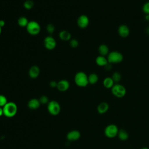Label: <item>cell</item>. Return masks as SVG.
I'll return each mask as SVG.
<instances>
[{"label":"cell","instance_id":"cell-2","mask_svg":"<svg viewBox=\"0 0 149 149\" xmlns=\"http://www.w3.org/2000/svg\"><path fill=\"white\" fill-rule=\"evenodd\" d=\"M3 115L7 118L13 117L17 112V105L13 102H8L3 107Z\"/></svg>","mask_w":149,"mask_h":149},{"label":"cell","instance_id":"cell-7","mask_svg":"<svg viewBox=\"0 0 149 149\" xmlns=\"http://www.w3.org/2000/svg\"><path fill=\"white\" fill-rule=\"evenodd\" d=\"M47 109L50 114L52 115H57L61 111V106L58 102L52 100L48 102Z\"/></svg>","mask_w":149,"mask_h":149},{"label":"cell","instance_id":"cell-1","mask_svg":"<svg viewBox=\"0 0 149 149\" xmlns=\"http://www.w3.org/2000/svg\"><path fill=\"white\" fill-rule=\"evenodd\" d=\"M75 84L80 87H86L89 83L88 80V76L84 72H78L74 76V78Z\"/></svg>","mask_w":149,"mask_h":149},{"label":"cell","instance_id":"cell-14","mask_svg":"<svg viewBox=\"0 0 149 149\" xmlns=\"http://www.w3.org/2000/svg\"><path fill=\"white\" fill-rule=\"evenodd\" d=\"M40 102L39 101V100L37 98H32L29 100L28 102L27 105L28 107L31 109H38L40 106Z\"/></svg>","mask_w":149,"mask_h":149},{"label":"cell","instance_id":"cell-12","mask_svg":"<svg viewBox=\"0 0 149 149\" xmlns=\"http://www.w3.org/2000/svg\"><path fill=\"white\" fill-rule=\"evenodd\" d=\"M40 73V69L37 65H33L30 67L29 70V76L31 79H36L38 77Z\"/></svg>","mask_w":149,"mask_h":149},{"label":"cell","instance_id":"cell-15","mask_svg":"<svg viewBox=\"0 0 149 149\" xmlns=\"http://www.w3.org/2000/svg\"><path fill=\"white\" fill-rule=\"evenodd\" d=\"M109 109V105L106 102H102L97 106V111L100 114L106 113Z\"/></svg>","mask_w":149,"mask_h":149},{"label":"cell","instance_id":"cell-16","mask_svg":"<svg viewBox=\"0 0 149 149\" xmlns=\"http://www.w3.org/2000/svg\"><path fill=\"white\" fill-rule=\"evenodd\" d=\"M98 51L100 54V55H102L104 56H107L109 53V47L107 46V45L105 44H101L98 48Z\"/></svg>","mask_w":149,"mask_h":149},{"label":"cell","instance_id":"cell-34","mask_svg":"<svg viewBox=\"0 0 149 149\" xmlns=\"http://www.w3.org/2000/svg\"><path fill=\"white\" fill-rule=\"evenodd\" d=\"M145 20H147V21H149V14H147V15H145Z\"/></svg>","mask_w":149,"mask_h":149},{"label":"cell","instance_id":"cell-3","mask_svg":"<svg viewBox=\"0 0 149 149\" xmlns=\"http://www.w3.org/2000/svg\"><path fill=\"white\" fill-rule=\"evenodd\" d=\"M107 58L108 63L111 64H118L123 61V56L121 52L117 51H113L109 52Z\"/></svg>","mask_w":149,"mask_h":149},{"label":"cell","instance_id":"cell-37","mask_svg":"<svg viewBox=\"0 0 149 149\" xmlns=\"http://www.w3.org/2000/svg\"><path fill=\"white\" fill-rule=\"evenodd\" d=\"M1 33H2V28L0 27V34H1Z\"/></svg>","mask_w":149,"mask_h":149},{"label":"cell","instance_id":"cell-5","mask_svg":"<svg viewBox=\"0 0 149 149\" xmlns=\"http://www.w3.org/2000/svg\"><path fill=\"white\" fill-rule=\"evenodd\" d=\"M26 28L28 33L31 36H36L41 31L40 24L35 20L30 21Z\"/></svg>","mask_w":149,"mask_h":149},{"label":"cell","instance_id":"cell-23","mask_svg":"<svg viewBox=\"0 0 149 149\" xmlns=\"http://www.w3.org/2000/svg\"><path fill=\"white\" fill-rule=\"evenodd\" d=\"M111 77L115 83H119L121 80L122 75L119 72H115L112 73Z\"/></svg>","mask_w":149,"mask_h":149},{"label":"cell","instance_id":"cell-11","mask_svg":"<svg viewBox=\"0 0 149 149\" xmlns=\"http://www.w3.org/2000/svg\"><path fill=\"white\" fill-rule=\"evenodd\" d=\"M69 82L65 79L59 80L57 84V89L60 91H66L69 88Z\"/></svg>","mask_w":149,"mask_h":149},{"label":"cell","instance_id":"cell-36","mask_svg":"<svg viewBox=\"0 0 149 149\" xmlns=\"http://www.w3.org/2000/svg\"><path fill=\"white\" fill-rule=\"evenodd\" d=\"M141 149H149V148H148V147H143V148H141Z\"/></svg>","mask_w":149,"mask_h":149},{"label":"cell","instance_id":"cell-27","mask_svg":"<svg viewBox=\"0 0 149 149\" xmlns=\"http://www.w3.org/2000/svg\"><path fill=\"white\" fill-rule=\"evenodd\" d=\"M55 26L53 24H51V23H49V24H48L47 27H46V30H47V31L49 33V34H52L54 31H55Z\"/></svg>","mask_w":149,"mask_h":149},{"label":"cell","instance_id":"cell-18","mask_svg":"<svg viewBox=\"0 0 149 149\" xmlns=\"http://www.w3.org/2000/svg\"><path fill=\"white\" fill-rule=\"evenodd\" d=\"M59 37L62 41H69L71 40V34L67 30H62L59 33Z\"/></svg>","mask_w":149,"mask_h":149},{"label":"cell","instance_id":"cell-6","mask_svg":"<svg viewBox=\"0 0 149 149\" xmlns=\"http://www.w3.org/2000/svg\"><path fill=\"white\" fill-rule=\"evenodd\" d=\"M119 129L115 124H109L107 125L104 129V134L108 138L112 139L118 136Z\"/></svg>","mask_w":149,"mask_h":149},{"label":"cell","instance_id":"cell-25","mask_svg":"<svg viewBox=\"0 0 149 149\" xmlns=\"http://www.w3.org/2000/svg\"><path fill=\"white\" fill-rule=\"evenodd\" d=\"M7 103L8 100L6 97L3 95L0 94V107L3 108Z\"/></svg>","mask_w":149,"mask_h":149},{"label":"cell","instance_id":"cell-33","mask_svg":"<svg viewBox=\"0 0 149 149\" xmlns=\"http://www.w3.org/2000/svg\"><path fill=\"white\" fill-rule=\"evenodd\" d=\"M3 115V108L0 107V116Z\"/></svg>","mask_w":149,"mask_h":149},{"label":"cell","instance_id":"cell-9","mask_svg":"<svg viewBox=\"0 0 149 149\" xmlns=\"http://www.w3.org/2000/svg\"><path fill=\"white\" fill-rule=\"evenodd\" d=\"M90 23L88 17L86 15H81L79 16L77 20V26L81 29L86 28Z\"/></svg>","mask_w":149,"mask_h":149},{"label":"cell","instance_id":"cell-21","mask_svg":"<svg viewBox=\"0 0 149 149\" xmlns=\"http://www.w3.org/2000/svg\"><path fill=\"white\" fill-rule=\"evenodd\" d=\"M98 79L99 77L98 74L95 73H92L88 76V83L90 84H95L98 82Z\"/></svg>","mask_w":149,"mask_h":149},{"label":"cell","instance_id":"cell-8","mask_svg":"<svg viewBox=\"0 0 149 149\" xmlns=\"http://www.w3.org/2000/svg\"><path fill=\"white\" fill-rule=\"evenodd\" d=\"M44 45L47 49L52 50L56 47V42L54 37L51 36H48L44 38Z\"/></svg>","mask_w":149,"mask_h":149},{"label":"cell","instance_id":"cell-4","mask_svg":"<svg viewBox=\"0 0 149 149\" xmlns=\"http://www.w3.org/2000/svg\"><path fill=\"white\" fill-rule=\"evenodd\" d=\"M111 93L116 98H120L125 97L126 95V88L121 84L115 83L111 88Z\"/></svg>","mask_w":149,"mask_h":149},{"label":"cell","instance_id":"cell-30","mask_svg":"<svg viewBox=\"0 0 149 149\" xmlns=\"http://www.w3.org/2000/svg\"><path fill=\"white\" fill-rule=\"evenodd\" d=\"M57 84H58V82H56V81H55V80H52V81H51L49 82V83L50 87H52V88H55V87L56 88V87H57Z\"/></svg>","mask_w":149,"mask_h":149},{"label":"cell","instance_id":"cell-32","mask_svg":"<svg viewBox=\"0 0 149 149\" xmlns=\"http://www.w3.org/2000/svg\"><path fill=\"white\" fill-rule=\"evenodd\" d=\"M5 25V22L3 20H0V27L2 28Z\"/></svg>","mask_w":149,"mask_h":149},{"label":"cell","instance_id":"cell-19","mask_svg":"<svg viewBox=\"0 0 149 149\" xmlns=\"http://www.w3.org/2000/svg\"><path fill=\"white\" fill-rule=\"evenodd\" d=\"M103 86L106 88H111L113 86V85L115 84L112 80L111 77H105L103 81H102Z\"/></svg>","mask_w":149,"mask_h":149},{"label":"cell","instance_id":"cell-10","mask_svg":"<svg viewBox=\"0 0 149 149\" xmlns=\"http://www.w3.org/2000/svg\"><path fill=\"white\" fill-rule=\"evenodd\" d=\"M118 33L120 37L122 38H126L130 34V29L126 24H122L118 27Z\"/></svg>","mask_w":149,"mask_h":149},{"label":"cell","instance_id":"cell-24","mask_svg":"<svg viewBox=\"0 0 149 149\" xmlns=\"http://www.w3.org/2000/svg\"><path fill=\"white\" fill-rule=\"evenodd\" d=\"M34 5V3L32 0H26L23 3V6L26 9L30 10Z\"/></svg>","mask_w":149,"mask_h":149},{"label":"cell","instance_id":"cell-31","mask_svg":"<svg viewBox=\"0 0 149 149\" xmlns=\"http://www.w3.org/2000/svg\"><path fill=\"white\" fill-rule=\"evenodd\" d=\"M104 68L105 70H110L111 69H112V64L109 63H108L105 66H104Z\"/></svg>","mask_w":149,"mask_h":149},{"label":"cell","instance_id":"cell-22","mask_svg":"<svg viewBox=\"0 0 149 149\" xmlns=\"http://www.w3.org/2000/svg\"><path fill=\"white\" fill-rule=\"evenodd\" d=\"M29 22L27 18L25 16H20L17 19V24L21 27H26Z\"/></svg>","mask_w":149,"mask_h":149},{"label":"cell","instance_id":"cell-20","mask_svg":"<svg viewBox=\"0 0 149 149\" xmlns=\"http://www.w3.org/2000/svg\"><path fill=\"white\" fill-rule=\"evenodd\" d=\"M117 136L118 137L119 140H120L121 141H126L129 138V133L126 130L123 129H119Z\"/></svg>","mask_w":149,"mask_h":149},{"label":"cell","instance_id":"cell-26","mask_svg":"<svg viewBox=\"0 0 149 149\" xmlns=\"http://www.w3.org/2000/svg\"><path fill=\"white\" fill-rule=\"evenodd\" d=\"M142 11L145 15L149 14V1L144 3L142 6Z\"/></svg>","mask_w":149,"mask_h":149},{"label":"cell","instance_id":"cell-17","mask_svg":"<svg viewBox=\"0 0 149 149\" xmlns=\"http://www.w3.org/2000/svg\"><path fill=\"white\" fill-rule=\"evenodd\" d=\"M108 63L107 58L105 56L102 55H98L95 58V63L101 67H104Z\"/></svg>","mask_w":149,"mask_h":149},{"label":"cell","instance_id":"cell-35","mask_svg":"<svg viewBox=\"0 0 149 149\" xmlns=\"http://www.w3.org/2000/svg\"><path fill=\"white\" fill-rule=\"evenodd\" d=\"M146 31H147V33L148 34H149V27L147 28V29H146Z\"/></svg>","mask_w":149,"mask_h":149},{"label":"cell","instance_id":"cell-28","mask_svg":"<svg viewBox=\"0 0 149 149\" xmlns=\"http://www.w3.org/2000/svg\"><path fill=\"white\" fill-rule=\"evenodd\" d=\"M40 104H48L49 102V100L47 96L46 95H42L40 97V98L38 99Z\"/></svg>","mask_w":149,"mask_h":149},{"label":"cell","instance_id":"cell-29","mask_svg":"<svg viewBox=\"0 0 149 149\" xmlns=\"http://www.w3.org/2000/svg\"><path fill=\"white\" fill-rule=\"evenodd\" d=\"M70 45L72 48H77L79 45V41L75 38L71 39L70 40Z\"/></svg>","mask_w":149,"mask_h":149},{"label":"cell","instance_id":"cell-13","mask_svg":"<svg viewBox=\"0 0 149 149\" xmlns=\"http://www.w3.org/2000/svg\"><path fill=\"white\" fill-rule=\"evenodd\" d=\"M80 133L78 130H73L70 132H69L67 135H66V138L69 141H74L77 140L80 137Z\"/></svg>","mask_w":149,"mask_h":149}]
</instances>
